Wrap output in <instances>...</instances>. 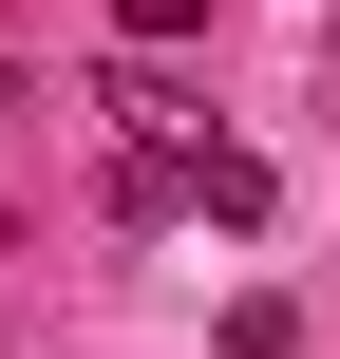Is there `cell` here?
Instances as JSON below:
<instances>
[{
  "instance_id": "cell-1",
  "label": "cell",
  "mask_w": 340,
  "mask_h": 359,
  "mask_svg": "<svg viewBox=\"0 0 340 359\" xmlns=\"http://www.w3.org/2000/svg\"><path fill=\"white\" fill-rule=\"evenodd\" d=\"M265 208H284V189H265V151H227V133H208V151H189V227H265Z\"/></svg>"
},
{
  "instance_id": "cell-2",
  "label": "cell",
  "mask_w": 340,
  "mask_h": 359,
  "mask_svg": "<svg viewBox=\"0 0 340 359\" xmlns=\"http://www.w3.org/2000/svg\"><path fill=\"white\" fill-rule=\"evenodd\" d=\"M227 359H303V303H265V284H246V303H227Z\"/></svg>"
},
{
  "instance_id": "cell-3",
  "label": "cell",
  "mask_w": 340,
  "mask_h": 359,
  "mask_svg": "<svg viewBox=\"0 0 340 359\" xmlns=\"http://www.w3.org/2000/svg\"><path fill=\"white\" fill-rule=\"evenodd\" d=\"M0 114H19V76H0Z\"/></svg>"
}]
</instances>
